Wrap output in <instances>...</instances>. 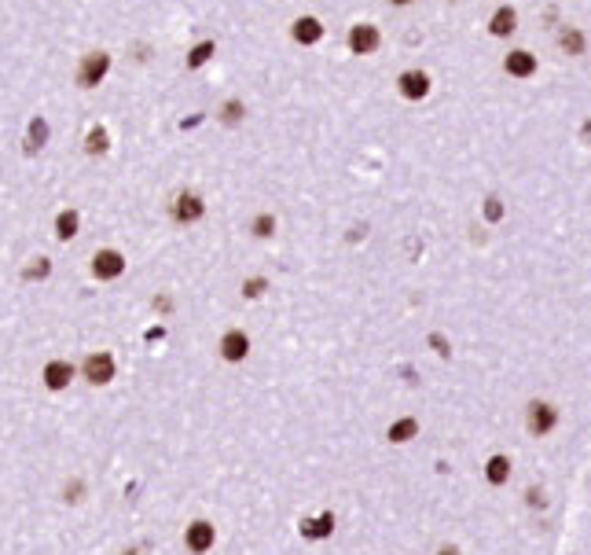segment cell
<instances>
[{
  "label": "cell",
  "instance_id": "cell-4",
  "mask_svg": "<svg viewBox=\"0 0 591 555\" xmlns=\"http://www.w3.org/2000/svg\"><path fill=\"white\" fill-rule=\"evenodd\" d=\"M92 273H96L99 280L122 276V273H125V257H122L118 250H99V254L92 257Z\"/></svg>",
  "mask_w": 591,
  "mask_h": 555
},
{
  "label": "cell",
  "instance_id": "cell-2",
  "mask_svg": "<svg viewBox=\"0 0 591 555\" xmlns=\"http://www.w3.org/2000/svg\"><path fill=\"white\" fill-rule=\"evenodd\" d=\"M378 26H371V22H356V26H349V51L353 56H371V51L378 48Z\"/></svg>",
  "mask_w": 591,
  "mask_h": 555
},
{
  "label": "cell",
  "instance_id": "cell-21",
  "mask_svg": "<svg viewBox=\"0 0 591 555\" xmlns=\"http://www.w3.org/2000/svg\"><path fill=\"white\" fill-rule=\"evenodd\" d=\"M415 431H419L415 419H401V423H393V427H390V437H393V442H408Z\"/></svg>",
  "mask_w": 591,
  "mask_h": 555
},
{
  "label": "cell",
  "instance_id": "cell-11",
  "mask_svg": "<svg viewBox=\"0 0 591 555\" xmlns=\"http://www.w3.org/2000/svg\"><path fill=\"white\" fill-rule=\"evenodd\" d=\"M247 350H250V339H247L242 331H228L224 339H221L224 360H242V357H247Z\"/></svg>",
  "mask_w": 591,
  "mask_h": 555
},
{
  "label": "cell",
  "instance_id": "cell-3",
  "mask_svg": "<svg viewBox=\"0 0 591 555\" xmlns=\"http://www.w3.org/2000/svg\"><path fill=\"white\" fill-rule=\"evenodd\" d=\"M397 92L404 99H426L430 96V74L426 70H404L397 77Z\"/></svg>",
  "mask_w": 591,
  "mask_h": 555
},
{
  "label": "cell",
  "instance_id": "cell-8",
  "mask_svg": "<svg viewBox=\"0 0 591 555\" xmlns=\"http://www.w3.org/2000/svg\"><path fill=\"white\" fill-rule=\"evenodd\" d=\"M173 217L180 225H191V221H199L202 217V199L199 195H191V191H184V195H176V202H173Z\"/></svg>",
  "mask_w": 591,
  "mask_h": 555
},
{
  "label": "cell",
  "instance_id": "cell-16",
  "mask_svg": "<svg viewBox=\"0 0 591 555\" xmlns=\"http://www.w3.org/2000/svg\"><path fill=\"white\" fill-rule=\"evenodd\" d=\"M485 474H488V482H492V485H503L510 478V460L507 456H492V460H488V467H485Z\"/></svg>",
  "mask_w": 591,
  "mask_h": 555
},
{
  "label": "cell",
  "instance_id": "cell-26",
  "mask_svg": "<svg viewBox=\"0 0 591 555\" xmlns=\"http://www.w3.org/2000/svg\"><path fill=\"white\" fill-rule=\"evenodd\" d=\"M390 4H393V8H408V4H411V0H390Z\"/></svg>",
  "mask_w": 591,
  "mask_h": 555
},
{
  "label": "cell",
  "instance_id": "cell-27",
  "mask_svg": "<svg viewBox=\"0 0 591 555\" xmlns=\"http://www.w3.org/2000/svg\"><path fill=\"white\" fill-rule=\"evenodd\" d=\"M441 555H456V548H444V552H441Z\"/></svg>",
  "mask_w": 591,
  "mask_h": 555
},
{
  "label": "cell",
  "instance_id": "cell-1",
  "mask_svg": "<svg viewBox=\"0 0 591 555\" xmlns=\"http://www.w3.org/2000/svg\"><path fill=\"white\" fill-rule=\"evenodd\" d=\"M110 70V56L107 51H88V56H81V63H77V85L81 88H96L103 77H107Z\"/></svg>",
  "mask_w": 591,
  "mask_h": 555
},
{
  "label": "cell",
  "instance_id": "cell-20",
  "mask_svg": "<svg viewBox=\"0 0 591 555\" xmlns=\"http://www.w3.org/2000/svg\"><path fill=\"white\" fill-rule=\"evenodd\" d=\"M107 140H110V136H107V129L96 125L92 133L85 136V151H88V154H103V151H107Z\"/></svg>",
  "mask_w": 591,
  "mask_h": 555
},
{
  "label": "cell",
  "instance_id": "cell-9",
  "mask_svg": "<svg viewBox=\"0 0 591 555\" xmlns=\"http://www.w3.org/2000/svg\"><path fill=\"white\" fill-rule=\"evenodd\" d=\"M85 376H88V383H107L110 376H114V360H110V353H92L85 360Z\"/></svg>",
  "mask_w": 591,
  "mask_h": 555
},
{
  "label": "cell",
  "instance_id": "cell-25",
  "mask_svg": "<svg viewBox=\"0 0 591 555\" xmlns=\"http://www.w3.org/2000/svg\"><path fill=\"white\" fill-rule=\"evenodd\" d=\"M261 291H265V280H250V283H242V294H250V298H257Z\"/></svg>",
  "mask_w": 591,
  "mask_h": 555
},
{
  "label": "cell",
  "instance_id": "cell-14",
  "mask_svg": "<svg viewBox=\"0 0 591 555\" xmlns=\"http://www.w3.org/2000/svg\"><path fill=\"white\" fill-rule=\"evenodd\" d=\"M558 45H562L565 56H581L584 51V33L576 30V26H565V30L558 33Z\"/></svg>",
  "mask_w": 591,
  "mask_h": 555
},
{
  "label": "cell",
  "instance_id": "cell-23",
  "mask_svg": "<svg viewBox=\"0 0 591 555\" xmlns=\"http://www.w3.org/2000/svg\"><path fill=\"white\" fill-rule=\"evenodd\" d=\"M272 228H276V217L272 214H261L253 221V236H272Z\"/></svg>",
  "mask_w": 591,
  "mask_h": 555
},
{
  "label": "cell",
  "instance_id": "cell-10",
  "mask_svg": "<svg viewBox=\"0 0 591 555\" xmlns=\"http://www.w3.org/2000/svg\"><path fill=\"white\" fill-rule=\"evenodd\" d=\"M188 548L191 552H210L213 548V526L210 522H195V526H188Z\"/></svg>",
  "mask_w": 591,
  "mask_h": 555
},
{
  "label": "cell",
  "instance_id": "cell-7",
  "mask_svg": "<svg viewBox=\"0 0 591 555\" xmlns=\"http://www.w3.org/2000/svg\"><path fill=\"white\" fill-rule=\"evenodd\" d=\"M514 30H518V11H514L510 4L496 8V15L488 19V33H492V37H510Z\"/></svg>",
  "mask_w": 591,
  "mask_h": 555
},
{
  "label": "cell",
  "instance_id": "cell-15",
  "mask_svg": "<svg viewBox=\"0 0 591 555\" xmlns=\"http://www.w3.org/2000/svg\"><path fill=\"white\" fill-rule=\"evenodd\" d=\"M334 530V515L327 511V515H319V519H305L301 522V533L305 537H327Z\"/></svg>",
  "mask_w": 591,
  "mask_h": 555
},
{
  "label": "cell",
  "instance_id": "cell-13",
  "mask_svg": "<svg viewBox=\"0 0 591 555\" xmlns=\"http://www.w3.org/2000/svg\"><path fill=\"white\" fill-rule=\"evenodd\" d=\"M70 379H74V368L63 364V360H56V364L44 368V383L51 386V390H63V386H67Z\"/></svg>",
  "mask_w": 591,
  "mask_h": 555
},
{
  "label": "cell",
  "instance_id": "cell-17",
  "mask_svg": "<svg viewBox=\"0 0 591 555\" xmlns=\"http://www.w3.org/2000/svg\"><path fill=\"white\" fill-rule=\"evenodd\" d=\"M217 51V41H202V45H195L188 51V70H199L202 63H210V56Z\"/></svg>",
  "mask_w": 591,
  "mask_h": 555
},
{
  "label": "cell",
  "instance_id": "cell-24",
  "mask_svg": "<svg viewBox=\"0 0 591 555\" xmlns=\"http://www.w3.org/2000/svg\"><path fill=\"white\" fill-rule=\"evenodd\" d=\"M485 217H488V221H499V217H503V206H499V199H488V202H485Z\"/></svg>",
  "mask_w": 591,
  "mask_h": 555
},
{
  "label": "cell",
  "instance_id": "cell-12",
  "mask_svg": "<svg viewBox=\"0 0 591 555\" xmlns=\"http://www.w3.org/2000/svg\"><path fill=\"white\" fill-rule=\"evenodd\" d=\"M551 427H555V408L551 405H533L529 408V431L533 434H547Z\"/></svg>",
  "mask_w": 591,
  "mask_h": 555
},
{
  "label": "cell",
  "instance_id": "cell-19",
  "mask_svg": "<svg viewBox=\"0 0 591 555\" xmlns=\"http://www.w3.org/2000/svg\"><path fill=\"white\" fill-rule=\"evenodd\" d=\"M217 114H221V122H224V125H239V122H242V114H247V103H242V99H228Z\"/></svg>",
  "mask_w": 591,
  "mask_h": 555
},
{
  "label": "cell",
  "instance_id": "cell-6",
  "mask_svg": "<svg viewBox=\"0 0 591 555\" xmlns=\"http://www.w3.org/2000/svg\"><path fill=\"white\" fill-rule=\"evenodd\" d=\"M290 33H294V41H298V45H316L319 37H324V26H319L316 15H298L294 26H290Z\"/></svg>",
  "mask_w": 591,
  "mask_h": 555
},
{
  "label": "cell",
  "instance_id": "cell-22",
  "mask_svg": "<svg viewBox=\"0 0 591 555\" xmlns=\"http://www.w3.org/2000/svg\"><path fill=\"white\" fill-rule=\"evenodd\" d=\"M48 140V125H44V118H33L30 122V151H37Z\"/></svg>",
  "mask_w": 591,
  "mask_h": 555
},
{
  "label": "cell",
  "instance_id": "cell-18",
  "mask_svg": "<svg viewBox=\"0 0 591 555\" xmlns=\"http://www.w3.org/2000/svg\"><path fill=\"white\" fill-rule=\"evenodd\" d=\"M56 236H59V239H74V236H77V214H74V210H63V214L56 217Z\"/></svg>",
  "mask_w": 591,
  "mask_h": 555
},
{
  "label": "cell",
  "instance_id": "cell-5",
  "mask_svg": "<svg viewBox=\"0 0 591 555\" xmlns=\"http://www.w3.org/2000/svg\"><path fill=\"white\" fill-rule=\"evenodd\" d=\"M503 70L510 77H533L536 74V56H533V51H525V48H514L510 56L503 59Z\"/></svg>",
  "mask_w": 591,
  "mask_h": 555
}]
</instances>
